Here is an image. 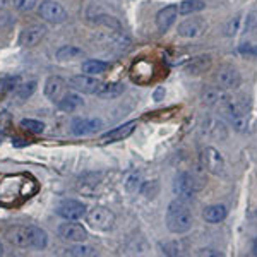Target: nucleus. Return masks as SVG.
Returning <instances> with one entry per match:
<instances>
[{
  "label": "nucleus",
  "instance_id": "f257e3e1",
  "mask_svg": "<svg viewBox=\"0 0 257 257\" xmlns=\"http://www.w3.org/2000/svg\"><path fill=\"white\" fill-rule=\"evenodd\" d=\"M5 237L14 247H19V249H38V251H43L48 245L47 232L33 225L9 226L5 232Z\"/></svg>",
  "mask_w": 257,
  "mask_h": 257
},
{
  "label": "nucleus",
  "instance_id": "f03ea898",
  "mask_svg": "<svg viewBox=\"0 0 257 257\" xmlns=\"http://www.w3.org/2000/svg\"><path fill=\"white\" fill-rule=\"evenodd\" d=\"M192 226V213L184 199H175L166 209V228L175 235L187 233Z\"/></svg>",
  "mask_w": 257,
  "mask_h": 257
},
{
  "label": "nucleus",
  "instance_id": "7ed1b4c3",
  "mask_svg": "<svg viewBox=\"0 0 257 257\" xmlns=\"http://www.w3.org/2000/svg\"><path fill=\"white\" fill-rule=\"evenodd\" d=\"M206 182L203 178H197L196 175H192L191 171H180V173L175 177L173 182V192L178 196V199H192L201 189L204 187Z\"/></svg>",
  "mask_w": 257,
  "mask_h": 257
},
{
  "label": "nucleus",
  "instance_id": "20e7f679",
  "mask_svg": "<svg viewBox=\"0 0 257 257\" xmlns=\"http://www.w3.org/2000/svg\"><path fill=\"white\" fill-rule=\"evenodd\" d=\"M199 158H201V165H203V168L206 171L216 175V177H225L226 175L225 158H223L221 153L216 150V148L213 146L204 148V150L201 151Z\"/></svg>",
  "mask_w": 257,
  "mask_h": 257
},
{
  "label": "nucleus",
  "instance_id": "39448f33",
  "mask_svg": "<svg viewBox=\"0 0 257 257\" xmlns=\"http://www.w3.org/2000/svg\"><path fill=\"white\" fill-rule=\"evenodd\" d=\"M86 221L89 223V226L95 230H102V232H106L113 226L115 223V214L111 213L110 209L102 206H96L93 209L86 211Z\"/></svg>",
  "mask_w": 257,
  "mask_h": 257
},
{
  "label": "nucleus",
  "instance_id": "423d86ee",
  "mask_svg": "<svg viewBox=\"0 0 257 257\" xmlns=\"http://www.w3.org/2000/svg\"><path fill=\"white\" fill-rule=\"evenodd\" d=\"M214 81L216 84L219 86V89H237L238 86L242 83V77H240V72L237 70V67L233 65H219L218 72L214 76Z\"/></svg>",
  "mask_w": 257,
  "mask_h": 257
},
{
  "label": "nucleus",
  "instance_id": "0eeeda50",
  "mask_svg": "<svg viewBox=\"0 0 257 257\" xmlns=\"http://www.w3.org/2000/svg\"><path fill=\"white\" fill-rule=\"evenodd\" d=\"M38 14L43 21L51 22V24H60L67 19V10L55 0H45L38 9Z\"/></svg>",
  "mask_w": 257,
  "mask_h": 257
},
{
  "label": "nucleus",
  "instance_id": "6e6552de",
  "mask_svg": "<svg viewBox=\"0 0 257 257\" xmlns=\"http://www.w3.org/2000/svg\"><path fill=\"white\" fill-rule=\"evenodd\" d=\"M57 235L60 237V240L70 242V244H79L88 238V232L83 225L79 223H72L67 219V223H62L57 228Z\"/></svg>",
  "mask_w": 257,
  "mask_h": 257
},
{
  "label": "nucleus",
  "instance_id": "1a4fd4ad",
  "mask_svg": "<svg viewBox=\"0 0 257 257\" xmlns=\"http://www.w3.org/2000/svg\"><path fill=\"white\" fill-rule=\"evenodd\" d=\"M69 86L79 93L96 95L100 86H102V81H98L95 76H89V74H77V76H72L69 79Z\"/></svg>",
  "mask_w": 257,
  "mask_h": 257
},
{
  "label": "nucleus",
  "instance_id": "9d476101",
  "mask_svg": "<svg viewBox=\"0 0 257 257\" xmlns=\"http://www.w3.org/2000/svg\"><path fill=\"white\" fill-rule=\"evenodd\" d=\"M206 22L199 17H192V19H185L184 22L178 24V35L182 38H187V40H194V38H199V36L204 35L206 31Z\"/></svg>",
  "mask_w": 257,
  "mask_h": 257
},
{
  "label": "nucleus",
  "instance_id": "9b49d317",
  "mask_svg": "<svg viewBox=\"0 0 257 257\" xmlns=\"http://www.w3.org/2000/svg\"><path fill=\"white\" fill-rule=\"evenodd\" d=\"M226 108H228L233 127H235L238 132H244L249 124V113L247 110H245V106L238 102H233V100H226Z\"/></svg>",
  "mask_w": 257,
  "mask_h": 257
},
{
  "label": "nucleus",
  "instance_id": "f8f14e48",
  "mask_svg": "<svg viewBox=\"0 0 257 257\" xmlns=\"http://www.w3.org/2000/svg\"><path fill=\"white\" fill-rule=\"evenodd\" d=\"M47 26L45 24H31L21 31L19 36V45L21 47H35L38 45L47 35Z\"/></svg>",
  "mask_w": 257,
  "mask_h": 257
},
{
  "label": "nucleus",
  "instance_id": "ddd939ff",
  "mask_svg": "<svg viewBox=\"0 0 257 257\" xmlns=\"http://www.w3.org/2000/svg\"><path fill=\"white\" fill-rule=\"evenodd\" d=\"M57 214L62 216L65 221L67 219L69 221H77V219L86 216V206L79 201H65L57 207Z\"/></svg>",
  "mask_w": 257,
  "mask_h": 257
},
{
  "label": "nucleus",
  "instance_id": "4468645a",
  "mask_svg": "<svg viewBox=\"0 0 257 257\" xmlns=\"http://www.w3.org/2000/svg\"><path fill=\"white\" fill-rule=\"evenodd\" d=\"M72 134L74 136H89V134H95L96 130H100L103 127V122L102 118H88V117H83V118H76L72 122Z\"/></svg>",
  "mask_w": 257,
  "mask_h": 257
},
{
  "label": "nucleus",
  "instance_id": "2eb2a0df",
  "mask_svg": "<svg viewBox=\"0 0 257 257\" xmlns=\"http://www.w3.org/2000/svg\"><path fill=\"white\" fill-rule=\"evenodd\" d=\"M254 16H247L244 17L242 14H238V16L232 17V19L228 21V24H226L225 28V35L226 36H235L238 33H247L251 31L252 24H254Z\"/></svg>",
  "mask_w": 257,
  "mask_h": 257
},
{
  "label": "nucleus",
  "instance_id": "dca6fc26",
  "mask_svg": "<svg viewBox=\"0 0 257 257\" xmlns=\"http://www.w3.org/2000/svg\"><path fill=\"white\" fill-rule=\"evenodd\" d=\"M136 125H137L136 120H130L127 124H122V125H118V127L108 130L106 134L102 136V143H117V141L127 139L130 134L136 130Z\"/></svg>",
  "mask_w": 257,
  "mask_h": 257
},
{
  "label": "nucleus",
  "instance_id": "f3484780",
  "mask_svg": "<svg viewBox=\"0 0 257 257\" xmlns=\"http://www.w3.org/2000/svg\"><path fill=\"white\" fill-rule=\"evenodd\" d=\"M178 17V7L177 5H166L156 14V26L161 33H166L171 26L175 24Z\"/></svg>",
  "mask_w": 257,
  "mask_h": 257
},
{
  "label": "nucleus",
  "instance_id": "a211bd4d",
  "mask_svg": "<svg viewBox=\"0 0 257 257\" xmlns=\"http://www.w3.org/2000/svg\"><path fill=\"white\" fill-rule=\"evenodd\" d=\"M64 88H65V81L62 79V77L51 76V77H48L47 83H45L43 93L48 100H51V102H58L62 96V93H64Z\"/></svg>",
  "mask_w": 257,
  "mask_h": 257
},
{
  "label": "nucleus",
  "instance_id": "6ab92c4d",
  "mask_svg": "<svg viewBox=\"0 0 257 257\" xmlns=\"http://www.w3.org/2000/svg\"><path fill=\"white\" fill-rule=\"evenodd\" d=\"M211 65H213L211 55H199V57L192 58V60L189 62L185 70H187L191 76H201V74L207 72V70L211 69Z\"/></svg>",
  "mask_w": 257,
  "mask_h": 257
},
{
  "label": "nucleus",
  "instance_id": "aec40b11",
  "mask_svg": "<svg viewBox=\"0 0 257 257\" xmlns=\"http://www.w3.org/2000/svg\"><path fill=\"white\" fill-rule=\"evenodd\" d=\"M57 105L62 111L70 113V111L79 110V108L84 105V100L81 98L79 95H76V93H67V95L60 96V100L57 102Z\"/></svg>",
  "mask_w": 257,
  "mask_h": 257
},
{
  "label": "nucleus",
  "instance_id": "412c9836",
  "mask_svg": "<svg viewBox=\"0 0 257 257\" xmlns=\"http://www.w3.org/2000/svg\"><path fill=\"white\" fill-rule=\"evenodd\" d=\"M204 134L209 137H214V139H226V127L225 124H223L221 120H218V118H209L207 122H204Z\"/></svg>",
  "mask_w": 257,
  "mask_h": 257
},
{
  "label": "nucleus",
  "instance_id": "4be33fe9",
  "mask_svg": "<svg viewBox=\"0 0 257 257\" xmlns=\"http://www.w3.org/2000/svg\"><path fill=\"white\" fill-rule=\"evenodd\" d=\"M55 57H57V60H60V62L77 60V58L84 57V50L79 47H76V45H64V47H60L57 51H55Z\"/></svg>",
  "mask_w": 257,
  "mask_h": 257
},
{
  "label": "nucleus",
  "instance_id": "5701e85b",
  "mask_svg": "<svg viewBox=\"0 0 257 257\" xmlns=\"http://www.w3.org/2000/svg\"><path fill=\"white\" fill-rule=\"evenodd\" d=\"M203 216L207 223L218 225V223H221L223 219L226 218V207L223 206V204H213V206H207L206 209H204Z\"/></svg>",
  "mask_w": 257,
  "mask_h": 257
},
{
  "label": "nucleus",
  "instance_id": "b1692460",
  "mask_svg": "<svg viewBox=\"0 0 257 257\" xmlns=\"http://www.w3.org/2000/svg\"><path fill=\"white\" fill-rule=\"evenodd\" d=\"M125 91V86L122 83H105L100 86L98 93L96 95L100 96V98H106V100H111V98H117V96H120L122 93Z\"/></svg>",
  "mask_w": 257,
  "mask_h": 257
},
{
  "label": "nucleus",
  "instance_id": "393cba45",
  "mask_svg": "<svg viewBox=\"0 0 257 257\" xmlns=\"http://www.w3.org/2000/svg\"><path fill=\"white\" fill-rule=\"evenodd\" d=\"M204 9H206V3H204L203 0H184V2H180V5H178V14L189 16V14L201 12V10Z\"/></svg>",
  "mask_w": 257,
  "mask_h": 257
},
{
  "label": "nucleus",
  "instance_id": "a878e982",
  "mask_svg": "<svg viewBox=\"0 0 257 257\" xmlns=\"http://www.w3.org/2000/svg\"><path fill=\"white\" fill-rule=\"evenodd\" d=\"M201 100H203V105L206 106H216L218 103L226 102L225 95H223L219 89H214V88L206 89V91L203 93V96H201Z\"/></svg>",
  "mask_w": 257,
  "mask_h": 257
},
{
  "label": "nucleus",
  "instance_id": "bb28decb",
  "mask_svg": "<svg viewBox=\"0 0 257 257\" xmlns=\"http://www.w3.org/2000/svg\"><path fill=\"white\" fill-rule=\"evenodd\" d=\"M108 67L110 65L103 60H86L83 62V72L89 74V76H98V74L106 72Z\"/></svg>",
  "mask_w": 257,
  "mask_h": 257
},
{
  "label": "nucleus",
  "instance_id": "cd10ccee",
  "mask_svg": "<svg viewBox=\"0 0 257 257\" xmlns=\"http://www.w3.org/2000/svg\"><path fill=\"white\" fill-rule=\"evenodd\" d=\"M64 256H72V257H89V256H96V251L89 245H84L83 242L76 244L74 247L65 249Z\"/></svg>",
  "mask_w": 257,
  "mask_h": 257
},
{
  "label": "nucleus",
  "instance_id": "c85d7f7f",
  "mask_svg": "<svg viewBox=\"0 0 257 257\" xmlns=\"http://www.w3.org/2000/svg\"><path fill=\"white\" fill-rule=\"evenodd\" d=\"M124 185L125 189H127L129 192H139L141 185H143V178H141V175L137 173V171H130V173L125 175L124 178Z\"/></svg>",
  "mask_w": 257,
  "mask_h": 257
},
{
  "label": "nucleus",
  "instance_id": "c756f323",
  "mask_svg": "<svg viewBox=\"0 0 257 257\" xmlns=\"http://www.w3.org/2000/svg\"><path fill=\"white\" fill-rule=\"evenodd\" d=\"M184 251H185L184 242L173 240V242H165V244H161V252L165 256H182Z\"/></svg>",
  "mask_w": 257,
  "mask_h": 257
},
{
  "label": "nucleus",
  "instance_id": "7c9ffc66",
  "mask_svg": "<svg viewBox=\"0 0 257 257\" xmlns=\"http://www.w3.org/2000/svg\"><path fill=\"white\" fill-rule=\"evenodd\" d=\"M139 192L143 194L146 199H154L159 194V182L158 180H150V182H143Z\"/></svg>",
  "mask_w": 257,
  "mask_h": 257
},
{
  "label": "nucleus",
  "instance_id": "2f4dec72",
  "mask_svg": "<svg viewBox=\"0 0 257 257\" xmlns=\"http://www.w3.org/2000/svg\"><path fill=\"white\" fill-rule=\"evenodd\" d=\"M21 127L31 134H42L45 130V124L40 120H35V118H22Z\"/></svg>",
  "mask_w": 257,
  "mask_h": 257
},
{
  "label": "nucleus",
  "instance_id": "473e14b6",
  "mask_svg": "<svg viewBox=\"0 0 257 257\" xmlns=\"http://www.w3.org/2000/svg\"><path fill=\"white\" fill-rule=\"evenodd\" d=\"M35 91H36V81H28V83H22L16 88V95L21 100H28Z\"/></svg>",
  "mask_w": 257,
  "mask_h": 257
},
{
  "label": "nucleus",
  "instance_id": "72a5a7b5",
  "mask_svg": "<svg viewBox=\"0 0 257 257\" xmlns=\"http://www.w3.org/2000/svg\"><path fill=\"white\" fill-rule=\"evenodd\" d=\"M38 3V0H12V5L16 7L19 12H29Z\"/></svg>",
  "mask_w": 257,
  "mask_h": 257
},
{
  "label": "nucleus",
  "instance_id": "f704fd0d",
  "mask_svg": "<svg viewBox=\"0 0 257 257\" xmlns=\"http://www.w3.org/2000/svg\"><path fill=\"white\" fill-rule=\"evenodd\" d=\"M238 51H240L242 55H247V57H257V45L244 43L238 47Z\"/></svg>",
  "mask_w": 257,
  "mask_h": 257
},
{
  "label": "nucleus",
  "instance_id": "c9c22d12",
  "mask_svg": "<svg viewBox=\"0 0 257 257\" xmlns=\"http://www.w3.org/2000/svg\"><path fill=\"white\" fill-rule=\"evenodd\" d=\"M9 127H10V115L7 111H3V113H0V130L3 134H7L9 132Z\"/></svg>",
  "mask_w": 257,
  "mask_h": 257
},
{
  "label": "nucleus",
  "instance_id": "e433bc0d",
  "mask_svg": "<svg viewBox=\"0 0 257 257\" xmlns=\"http://www.w3.org/2000/svg\"><path fill=\"white\" fill-rule=\"evenodd\" d=\"M197 256H221L219 252H213V249H201Z\"/></svg>",
  "mask_w": 257,
  "mask_h": 257
},
{
  "label": "nucleus",
  "instance_id": "4c0bfd02",
  "mask_svg": "<svg viewBox=\"0 0 257 257\" xmlns=\"http://www.w3.org/2000/svg\"><path fill=\"white\" fill-rule=\"evenodd\" d=\"M161 96H165V89H163V88L156 89V93H154V100H156V102H161Z\"/></svg>",
  "mask_w": 257,
  "mask_h": 257
},
{
  "label": "nucleus",
  "instance_id": "58836bf2",
  "mask_svg": "<svg viewBox=\"0 0 257 257\" xmlns=\"http://www.w3.org/2000/svg\"><path fill=\"white\" fill-rule=\"evenodd\" d=\"M7 5H9V0H0V10H3Z\"/></svg>",
  "mask_w": 257,
  "mask_h": 257
},
{
  "label": "nucleus",
  "instance_id": "ea45409f",
  "mask_svg": "<svg viewBox=\"0 0 257 257\" xmlns=\"http://www.w3.org/2000/svg\"><path fill=\"white\" fill-rule=\"evenodd\" d=\"M252 254L257 256V238L254 240V244H252Z\"/></svg>",
  "mask_w": 257,
  "mask_h": 257
},
{
  "label": "nucleus",
  "instance_id": "a19ab883",
  "mask_svg": "<svg viewBox=\"0 0 257 257\" xmlns=\"http://www.w3.org/2000/svg\"><path fill=\"white\" fill-rule=\"evenodd\" d=\"M3 254V245H2V240H0V256Z\"/></svg>",
  "mask_w": 257,
  "mask_h": 257
}]
</instances>
